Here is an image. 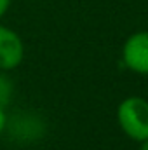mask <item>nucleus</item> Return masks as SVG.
<instances>
[{
  "instance_id": "obj_1",
  "label": "nucleus",
  "mask_w": 148,
  "mask_h": 150,
  "mask_svg": "<svg viewBox=\"0 0 148 150\" xmlns=\"http://www.w3.org/2000/svg\"><path fill=\"white\" fill-rule=\"evenodd\" d=\"M117 120L125 136L134 142L148 140V101L141 96H129L120 101Z\"/></svg>"
},
{
  "instance_id": "obj_2",
  "label": "nucleus",
  "mask_w": 148,
  "mask_h": 150,
  "mask_svg": "<svg viewBox=\"0 0 148 150\" xmlns=\"http://www.w3.org/2000/svg\"><path fill=\"white\" fill-rule=\"evenodd\" d=\"M122 63L134 74L148 75V30L127 37L122 45Z\"/></svg>"
},
{
  "instance_id": "obj_3",
  "label": "nucleus",
  "mask_w": 148,
  "mask_h": 150,
  "mask_svg": "<svg viewBox=\"0 0 148 150\" xmlns=\"http://www.w3.org/2000/svg\"><path fill=\"white\" fill-rule=\"evenodd\" d=\"M25 58V45L21 37L9 26L0 25V70L9 72L21 65Z\"/></svg>"
},
{
  "instance_id": "obj_4",
  "label": "nucleus",
  "mask_w": 148,
  "mask_h": 150,
  "mask_svg": "<svg viewBox=\"0 0 148 150\" xmlns=\"http://www.w3.org/2000/svg\"><path fill=\"white\" fill-rule=\"evenodd\" d=\"M5 124H7V115H5V110H4V105H0V134L5 129Z\"/></svg>"
},
{
  "instance_id": "obj_5",
  "label": "nucleus",
  "mask_w": 148,
  "mask_h": 150,
  "mask_svg": "<svg viewBox=\"0 0 148 150\" xmlns=\"http://www.w3.org/2000/svg\"><path fill=\"white\" fill-rule=\"evenodd\" d=\"M12 0H0V18L9 11V5H11Z\"/></svg>"
},
{
  "instance_id": "obj_6",
  "label": "nucleus",
  "mask_w": 148,
  "mask_h": 150,
  "mask_svg": "<svg viewBox=\"0 0 148 150\" xmlns=\"http://www.w3.org/2000/svg\"><path fill=\"white\" fill-rule=\"evenodd\" d=\"M140 150H148V140L140 142Z\"/></svg>"
}]
</instances>
